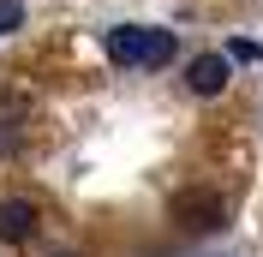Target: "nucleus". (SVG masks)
Masks as SVG:
<instances>
[{"label": "nucleus", "mask_w": 263, "mask_h": 257, "mask_svg": "<svg viewBox=\"0 0 263 257\" xmlns=\"http://www.w3.org/2000/svg\"><path fill=\"white\" fill-rule=\"evenodd\" d=\"M174 30H156V24H114L108 30V60L114 66H149V72H162L167 60H174Z\"/></svg>", "instance_id": "f257e3e1"}, {"label": "nucleus", "mask_w": 263, "mask_h": 257, "mask_svg": "<svg viewBox=\"0 0 263 257\" xmlns=\"http://www.w3.org/2000/svg\"><path fill=\"white\" fill-rule=\"evenodd\" d=\"M36 222L42 215H36L30 197H0V245H24L36 233Z\"/></svg>", "instance_id": "f03ea898"}, {"label": "nucleus", "mask_w": 263, "mask_h": 257, "mask_svg": "<svg viewBox=\"0 0 263 257\" xmlns=\"http://www.w3.org/2000/svg\"><path fill=\"white\" fill-rule=\"evenodd\" d=\"M228 78H233V54H197V60L185 66V84H192V96H215Z\"/></svg>", "instance_id": "7ed1b4c3"}, {"label": "nucleus", "mask_w": 263, "mask_h": 257, "mask_svg": "<svg viewBox=\"0 0 263 257\" xmlns=\"http://www.w3.org/2000/svg\"><path fill=\"white\" fill-rule=\"evenodd\" d=\"M174 215H180V227H221V197L185 192V197H174Z\"/></svg>", "instance_id": "20e7f679"}, {"label": "nucleus", "mask_w": 263, "mask_h": 257, "mask_svg": "<svg viewBox=\"0 0 263 257\" xmlns=\"http://www.w3.org/2000/svg\"><path fill=\"white\" fill-rule=\"evenodd\" d=\"M18 18H24V6H18V0H0V36L18 30Z\"/></svg>", "instance_id": "39448f33"}]
</instances>
